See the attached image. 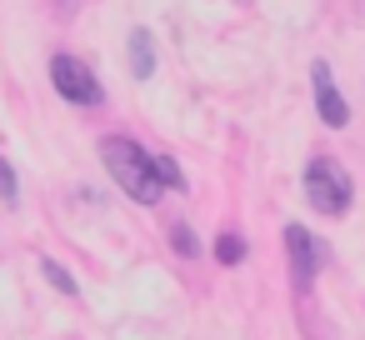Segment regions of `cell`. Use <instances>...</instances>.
I'll list each match as a JSON object with an SVG mask.
<instances>
[{
    "instance_id": "8",
    "label": "cell",
    "mask_w": 365,
    "mask_h": 340,
    "mask_svg": "<svg viewBox=\"0 0 365 340\" xmlns=\"http://www.w3.org/2000/svg\"><path fill=\"white\" fill-rule=\"evenodd\" d=\"M41 275H46V280H51V285H56L61 295H81V285H76V275H71V270H66L61 260H51V255H46V260H41Z\"/></svg>"
},
{
    "instance_id": "5",
    "label": "cell",
    "mask_w": 365,
    "mask_h": 340,
    "mask_svg": "<svg viewBox=\"0 0 365 340\" xmlns=\"http://www.w3.org/2000/svg\"><path fill=\"white\" fill-rule=\"evenodd\" d=\"M310 91H315V115H320L330 130H345V125H350V105H345V96H340V86H335V76H330L325 61L310 66Z\"/></svg>"
},
{
    "instance_id": "2",
    "label": "cell",
    "mask_w": 365,
    "mask_h": 340,
    "mask_svg": "<svg viewBox=\"0 0 365 340\" xmlns=\"http://www.w3.org/2000/svg\"><path fill=\"white\" fill-rule=\"evenodd\" d=\"M300 185H305V200H310V210H320V215H345V210H350V200H355V185H350V175H345L335 160H325V155H315V160L305 165Z\"/></svg>"
},
{
    "instance_id": "1",
    "label": "cell",
    "mask_w": 365,
    "mask_h": 340,
    "mask_svg": "<svg viewBox=\"0 0 365 340\" xmlns=\"http://www.w3.org/2000/svg\"><path fill=\"white\" fill-rule=\"evenodd\" d=\"M101 160L110 170V180L135 200V205H155L160 200V180H155V155L145 145H135L130 135H106L101 140Z\"/></svg>"
},
{
    "instance_id": "3",
    "label": "cell",
    "mask_w": 365,
    "mask_h": 340,
    "mask_svg": "<svg viewBox=\"0 0 365 340\" xmlns=\"http://www.w3.org/2000/svg\"><path fill=\"white\" fill-rule=\"evenodd\" d=\"M51 86H56L71 105H101V101H106V91H101L96 71H91L81 56H71V51L51 56Z\"/></svg>"
},
{
    "instance_id": "4",
    "label": "cell",
    "mask_w": 365,
    "mask_h": 340,
    "mask_svg": "<svg viewBox=\"0 0 365 340\" xmlns=\"http://www.w3.org/2000/svg\"><path fill=\"white\" fill-rule=\"evenodd\" d=\"M285 260H290V285L310 290L320 265H325V245L305 230V225H285Z\"/></svg>"
},
{
    "instance_id": "9",
    "label": "cell",
    "mask_w": 365,
    "mask_h": 340,
    "mask_svg": "<svg viewBox=\"0 0 365 340\" xmlns=\"http://www.w3.org/2000/svg\"><path fill=\"white\" fill-rule=\"evenodd\" d=\"M170 245H175L185 260H195V255H200V240H195V230H190L185 220H175V225H170Z\"/></svg>"
},
{
    "instance_id": "11",
    "label": "cell",
    "mask_w": 365,
    "mask_h": 340,
    "mask_svg": "<svg viewBox=\"0 0 365 340\" xmlns=\"http://www.w3.org/2000/svg\"><path fill=\"white\" fill-rule=\"evenodd\" d=\"M155 180L170 185V190H185V175H180V165H175L170 155H155Z\"/></svg>"
},
{
    "instance_id": "7",
    "label": "cell",
    "mask_w": 365,
    "mask_h": 340,
    "mask_svg": "<svg viewBox=\"0 0 365 340\" xmlns=\"http://www.w3.org/2000/svg\"><path fill=\"white\" fill-rule=\"evenodd\" d=\"M210 250H215V260H220V265H240V260H245V240H240L235 230L215 235V245H210Z\"/></svg>"
},
{
    "instance_id": "10",
    "label": "cell",
    "mask_w": 365,
    "mask_h": 340,
    "mask_svg": "<svg viewBox=\"0 0 365 340\" xmlns=\"http://www.w3.org/2000/svg\"><path fill=\"white\" fill-rule=\"evenodd\" d=\"M0 200H6V205L21 200V180H16V165H11L6 155H0Z\"/></svg>"
},
{
    "instance_id": "6",
    "label": "cell",
    "mask_w": 365,
    "mask_h": 340,
    "mask_svg": "<svg viewBox=\"0 0 365 340\" xmlns=\"http://www.w3.org/2000/svg\"><path fill=\"white\" fill-rule=\"evenodd\" d=\"M130 76L135 81L155 76V41H150V31H130Z\"/></svg>"
}]
</instances>
